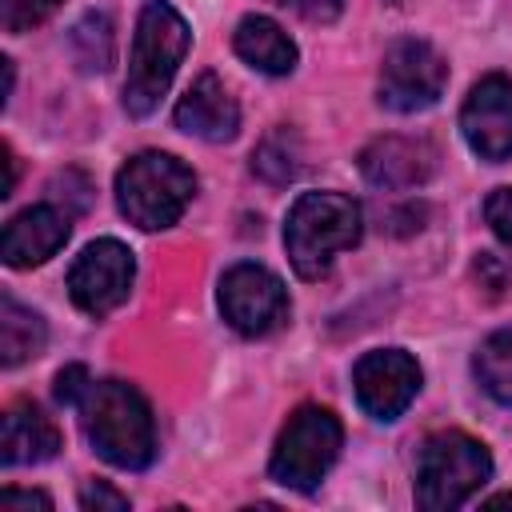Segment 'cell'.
Wrapping results in <instances>:
<instances>
[{
    "label": "cell",
    "instance_id": "3",
    "mask_svg": "<svg viewBox=\"0 0 512 512\" xmlns=\"http://www.w3.org/2000/svg\"><path fill=\"white\" fill-rule=\"evenodd\" d=\"M364 232L360 204L344 192H304L284 220V252L304 280H320L336 252L352 248Z\"/></svg>",
    "mask_w": 512,
    "mask_h": 512
},
{
    "label": "cell",
    "instance_id": "28",
    "mask_svg": "<svg viewBox=\"0 0 512 512\" xmlns=\"http://www.w3.org/2000/svg\"><path fill=\"white\" fill-rule=\"evenodd\" d=\"M388 4H400V0H388Z\"/></svg>",
    "mask_w": 512,
    "mask_h": 512
},
{
    "label": "cell",
    "instance_id": "5",
    "mask_svg": "<svg viewBox=\"0 0 512 512\" xmlns=\"http://www.w3.org/2000/svg\"><path fill=\"white\" fill-rule=\"evenodd\" d=\"M492 476V456L468 432H436L416 460V500L428 512L460 508Z\"/></svg>",
    "mask_w": 512,
    "mask_h": 512
},
{
    "label": "cell",
    "instance_id": "21",
    "mask_svg": "<svg viewBox=\"0 0 512 512\" xmlns=\"http://www.w3.org/2000/svg\"><path fill=\"white\" fill-rule=\"evenodd\" d=\"M64 0H0V28L8 36H20L36 24H44Z\"/></svg>",
    "mask_w": 512,
    "mask_h": 512
},
{
    "label": "cell",
    "instance_id": "2",
    "mask_svg": "<svg viewBox=\"0 0 512 512\" xmlns=\"http://www.w3.org/2000/svg\"><path fill=\"white\" fill-rule=\"evenodd\" d=\"M188 24L184 16L164 4V0H148L140 8L136 20V36H132V56H128V80H124V108L128 116H148L156 112L160 96L168 92L184 52H188Z\"/></svg>",
    "mask_w": 512,
    "mask_h": 512
},
{
    "label": "cell",
    "instance_id": "10",
    "mask_svg": "<svg viewBox=\"0 0 512 512\" xmlns=\"http://www.w3.org/2000/svg\"><path fill=\"white\" fill-rule=\"evenodd\" d=\"M356 400L376 420H396L420 392V364L404 348H376L364 352L352 368Z\"/></svg>",
    "mask_w": 512,
    "mask_h": 512
},
{
    "label": "cell",
    "instance_id": "16",
    "mask_svg": "<svg viewBox=\"0 0 512 512\" xmlns=\"http://www.w3.org/2000/svg\"><path fill=\"white\" fill-rule=\"evenodd\" d=\"M232 48L248 68L264 72V76H288L296 68L292 36L268 16H244L232 32Z\"/></svg>",
    "mask_w": 512,
    "mask_h": 512
},
{
    "label": "cell",
    "instance_id": "8",
    "mask_svg": "<svg viewBox=\"0 0 512 512\" xmlns=\"http://www.w3.org/2000/svg\"><path fill=\"white\" fill-rule=\"evenodd\" d=\"M220 312L240 336H268L288 320V292L264 264H232L220 276Z\"/></svg>",
    "mask_w": 512,
    "mask_h": 512
},
{
    "label": "cell",
    "instance_id": "18",
    "mask_svg": "<svg viewBox=\"0 0 512 512\" xmlns=\"http://www.w3.org/2000/svg\"><path fill=\"white\" fill-rule=\"evenodd\" d=\"M476 376L484 392L512 408V328L492 332L476 352Z\"/></svg>",
    "mask_w": 512,
    "mask_h": 512
},
{
    "label": "cell",
    "instance_id": "6",
    "mask_svg": "<svg viewBox=\"0 0 512 512\" xmlns=\"http://www.w3.org/2000/svg\"><path fill=\"white\" fill-rule=\"evenodd\" d=\"M340 444H344L340 420L320 404H304L280 428L268 472L276 484H284L292 492H312L328 476V468L336 464Z\"/></svg>",
    "mask_w": 512,
    "mask_h": 512
},
{
    "label": "cell",
    "instance_id": "9",
    "mask_svg": "<svg viewBox=\"0 0 512 512\" xmlns=\"http://www.w3.org/2000/svg\"><path fill=\"white\" fill-rule=\"evenodd\" d=\"M132 280H136V260L132 252L104 236V240H92L76 264L68 268V296L80 312L88 316H108L112 308H120L132 292Z\"/></svg>",
    "mask_w": 512,
    "mask_h": 512
},
{
    "label": "cell",
    "instance_id": "24",
    "mask_svg": "<svg viewBox=\"0 0 512 512\" xmlns=\"http://www.w3.org/2000/svg\"><path fill=\"white\" fill-rule=\"evenodd\" d=\"M80 504L84 508H128V496L124 492H116V488H108L104 480H88L84 488H80Z\"/></svg>",
    "mask_w": 512,
    "mask_h": 512
},
{
    "label": "cell",
    "instance_id": "17",
    "mask_svg": "<svg viewBox=\"0 0 512 512\" xmlns=\"http://www.w3.org/2000/svg\"><path fill=\"white\" fill-rule=\"evenodd\" d=\"M44 344H48V328H44L40 312L4 296L0 300V360H4V368H16V364L40 356Z\"/></svg>",
    "mask_w": 512,
    "mask_h": 512
},
{
    "label": "cell",
    "instance_id": "22",
    "mask_svg": "<svg viewBox=\"0 0 512 512\" xmlns=\"http://www.w3.org/2000/svg\"><path fill=\"white\" fill-rule=\"evenodd\" d=\"M484 220L504 244H512V188H496L484 200Z\"/></svg>",
    "mask_w": 512,
    "mask_h": 512
},
{
    "label": "cell",
    "instance_id": "14",
    "mask_svg": "<svg viewBox=\"0 0 512 512\" xmlns=\"http://www.w3.org/2000/svg\"><path fill=\"white\" fill-rule=\"evenodd\" d=\"M176 128L196 136V140H208V144H224L240 132V108L236 100L228 96V88L220 84V76L204 72L180 100H176V112H172Z\"/></svg>",
    "mask_w": 512,
    "mask_h": 512
},
{
    "label": "cell",
    "instance_id": "20",
    "mask_svg": "<svg viewBox=\"0 0 512 512\" xmlns=\"http://www.w3.org/2000/svg\"><path fill=\"white\" fill-rule=\"evenodd\" d=\"M72 48H76V60L88 72H104L112 64V24H108V16L104 12L84 16L72 32Z\"/></svg>",
    "mask_w": 512,
    "mask_h": 512
},
{
    "label": "cell",
    "instance_id": "11",
    "mask_svg": "<svg viewBox=\"0 0 512 512\" xmlns=\"http://www.w3.org/2000/svg\"><path fill=\"white\" fill-rule=\"evenodd\" d=\"M460 132L468 148L480 160H508L512 156V80L508 76H484L464 108H460Z\"/></svg>",
    "mask_w": 512,
    "mask_h": 512
},
{
    "label": "cell",
    "instance_id": "23",
    "mask_svg": "<svg viewBox=\"0 0 512 512\" xmlns=\"http://www.w3.org/2000/svg\"><path fill=\"white\" fill-rule=\"evenodd\" d=\"M88 368L84 364H68V368H60V376H56V400L60 404H80L84 400V392H88Z\"/></svg>",
    "mask_w": 512,
    "mask_h": 512
},
{
    "label": "cell",
    "instance_id": "25",
    "mask_svg": "<svg viewBox=\"0 0 512 512\" xmlns=\"http://www.w3.org/2000/svg\"><path fill=\"white\" fill-rule=\"evenodd\" d=\"M276 4H284V8H292L296 16H304V20H336L340 16V8H344V0H276Z\"/></svg>",
    "mask_w": 512,
    "mask_h": 512
},
{
    "label": "cell",
    "instance_id": "7",
    "mask_svg": "<svg viewBox=\"0 0 512 512\" xmlns=\"http://www.w3.org/2000/svg\"><path fill=\"white\" fill-rule=\"evenodd\" d=\"M448 84V64L444 56L416 36H404L388 44L384 64H380V104L392 112H424L440 100Z\"/></svg>",
    "mask_w": 512,
    "mask_h": 512
},
{
    "label": "cell",
    "instance_id": "4",
    "mask_svg": "<svg viewBox=\"0 0 512 512\" xmlns=\"http://www.w3.org/2000/svg\"><path fill=\"white\" fill-rule=\"evenodd\" d=\"M196 196V176L168 152H140L116 172V204L144 232L172 228Z\"/></svg>",
    "mask_w": 512,
    "mask_h": 512
},
{
    "label": "cell",
    "instance_id": "13",
    "mask_svg": "<svg viewBox=\"0 0 512 512\" xmlns=\"http://www.w3.org/2000/svg\"><path fill=\"white\" fill-rule=\"evenodd\" d=\"M360 172L372 188H416L436 172V148L412 136H380L360 152Z\"/></svg>",
    "mask_w": 512,
    "mask_h": 512
},
{
    "label": "cell",
    "instance_id": "12",
    "mask_svg": "<svg viewBox=\"0 0 512 512\" xmlns=\"http://www.w3.org/2000/svg\"><path fill=\"white\" fill-rule=\"evenodd\" d=\"M68 232H72L68 212H60L56 204L24 208L4 224L0 256H4L8 268H36V264H44L48 256H56L64 248Z\"/></svg>",
    "mask_w": 512,
    "mask_h": 512
},
{
    "label": "cell",
    "instance_id": "19",
    "mask_svg": "<svg viewBox=\"0 0 512 512\" xmlns=\"http://www.w3.org/2000/svg\"><path fill=\"white\" fill-rule=\"evenodd\" d=\"M252 172L264 176L268 184H288L300 172V144L288 128H276L272 136L260 140V148L252 152Z\"/></svg>",
    "mask_w": 512,
    "mask_h": 512
},
{
    "label": "cell",
    "instance_id": "26",
    "mask_svg": "<svg viewBox=\"0 0 512 512\" xmlns=\"http://www.w3.org/2000/svg\"><path fill=\"white\" fill-rule=\"evenodd\" d=\"M0 504H4V508H52V500H48L44 492H16V488H8V492L0 496Z\"/></svg>",
    "mask_w": 512,
    "mask_h": 512
},
{
    "label": "cell",
    "instance_id": "1",
    "mask_svg": "<svg viewBox=\"0 0 512 512\" xmlns=\"http://www.w3.org/2000/svg\"><path fill=\"white\" fill-rule=\"evenodd\" d=\"M80 408V424L88 444L100 452V460H108L112 468H128L140 472L152 464L156 456V424H152V408L148 400L124 384V380H92Z\"/></svg>",
    "mask_w": 512,
    "mask_h": 512
},
{
    "label": "cell",
    "instance_id": "15",
    "mask_svg": "<svg viewBox=\"0 0 512 512\" xmlns=\"http://www.w3.org/2000/svg\"><path fill=\"white\" fill-rule=\"evenodd\" d=\"M60 448L56 424L36 404H12L0 424V460L8 468L16 464H44Z\"/></svg>",
    "mask_w": 512,
    "mask_h": 512
},
{
    "label": "cell",
    "instance_id": "27",
    "mask_svg": "<svg viewBox=\"0 0 512 512\" xmlns=\"http://www.w3.org/2000/svg\"><path fill=\"white\" fill-rule=\"evenodd\" d=\"M488 504H492V508H500V504H512V492H500V496H492Z\"/></svg>",
    "mask_w": 512,
    "mask_h": 512
}]
</instances>
